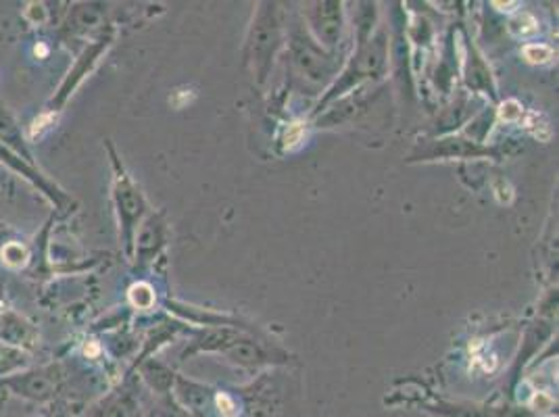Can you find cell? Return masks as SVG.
<instances>
[{"instance_id": "8", "label": "cell", "mask_w": 559, "mask_h": 417, "mask_svg": "<svg viewBox=\"0 0 559 417\" xmlns=\"http://www.w3.org/2000/svg\"><path fill=\"white\" fill-rule=\"evenodd\" d=\"M222 355H226L230 361L242 366V368H259V366H270V364H280V361L290 359L288 353L280 350L278 347H267L255 338L247 336L245 332Z\"/></svg>"}, {"instance_id": "4", "label": "cell", "mask_w": 559, "mask_h": 417, "mask_svg": "<svg viewBox=\"0 0 559 417\" xmlns=\"http://www.w3.org/2000/svg\"><path fill=\"white\" fill-rule=\"evenodd\" d=\"M286 40L290 65L304 82L322 88L334 82V75L338 73L336 52H328L326 48L320 47L299 22L286 27Z\"/></svg>"}, {"instance_id": "19", "label": "cell", "mask_w": 559, "mask_h": 417, "mask_svg": "<svg viewBox=\"0 0 559 417\" xmlns=\"http://www.w3.org/2000/svg\"><path fill=\"white\" fill-rule=\"evenodd\" d=\"M2 263L7 265V267H13V270H17V267H24L25 263H27V249H25L24 245H20V242H9V245H4V249H2Z\"/></svg>"}, {"instance_id": "3", "label": "cell", "mask_w": 559, "mask_h": 417, "mask_svg": "<svg viewBox=\"0 0 559 417\" xmlns=\"http://www.w3.org/2000/svg\"><path fill=\"white\" fill-rule=\"evenodd\" d=\"M105 144H107V151L111 155V165H114V205H116L117 224H119V238H121L126 255L132 259L134 236H136L142 219L148 215V205H146V199H144L140 186L126 171L123 163L117 159L116 148L111 146V142L107 140Z\"/></svg>"}, {"instance_id": "13", "label": "cell", "mask_w": 559, "mask_h": 417, "mask_svg": "<svg viewBox=\"0 0 559 417\" xmlns=\"http://www.w3.org/2000/svg\"><path fill=\"white\" fill-rule=\"evenodd\" d=\"M86 417H136V401L128 391H117L93 405Z\"/></svg>"}, {"instance_id": "15", "label": "cell", "mask_w": 559, "mask_h": 417, "mask_svg": "<svg viewBox=\"0 0 559 417\" xmlns=\"http://www.w3.org/2000/svg\"><path fill=\"white\" fill-rule=\"evenodd\" d=\"M466 82L469 88L485 91V93L495 96V86H492L489 68L485 65L483 57L476 50H472V57L467 61Z\"/></svg>"}, {"instance_id": "2", "label": "cell", "mask_w": 559, "mask_h": 417, "mask_svg": "<svg viewBox=\"0 0 559 417\" xmlns=\"http://www.w3.org/2000/svg\"><path fill=\"white\" fill-rule=\"evenodd\" d=\"M389 70V38L384 32H378L368 43L359 45L357 52L347 61V65L338 73V78L328 86L326 94L320 98L316 114L324 111V107L336 98L361 86L364 82H376L384 78Z\"/></svg>"}, {"instance_id": "18", "label": "cell", "mask_w": 559, "mask_h": 417, "mask_svg": "<svg viewBox=\"0 0 559 417\" xmlns=\"http://www.w3.org/2000/svg\"><path fill=\"white\" fill-rule=\"evenodd\" d=\"M155 301H157V297H155V290H153L151 284L139 282V284H134V286L130 288V302H132L136 309H142V311L153 309Z\"/></svg>"}, {"instance_id": "1", "label": "cell", "mask_w": 559, "mask_h": 417, "mask_svg": "<svg viewBox=\"0 0 559 417\" xmlns=\"http://www.w3.org/2000/svg\"><path fill=\"white\" fill-rule=\"evenodd\" d=\"M286 45V22L278 2H259L253 24L245 45V61L255 78L257 86H263L272 73L280 50Z\"/></svg>"}, {"instance_id": "22", "label": "cell", "mask_w": 559, "mask_h": 417, "mask_svg": "<svg viewBox=\"0 0 559 417\" xmlns=\"http://www.w3.org/2000/svg\"><path fill=\"white\" fill-rule=\"evenodd\" d=\"M40 417H50V416H40Z\"/></svg>"}, {"instance_id": "7", "label": "cell", "mask_w": 559, "mask_h": 417, "mask_svg": "<svg viewBox=\"0 0 559 417\" xmlns=\"http://www.w3.org/2000/svg\"><path fill=\"white\" fill-rule=\"evenodd\" d=\"M165 242H167V222H165L164 211L148 213L142 219L134 236L132 259L136 261V265L144 267L164 251Z\"/></svg>"}, {"instance_id": "9", "label": "cell", "mask_w": 559, "mask_h": 417, "mask_svg": "<svg viewBox=\"0 0 559 417\" xmlns=\"http://www.w3.org/2000/svg\"><path fill=\"white\" fill-rule=\"evenodd\" d=\"M36 341H38V332L25 318L11 309L0 311V343L2 345L25 353V348L34 347Z\"/></svg>"}, {"instance_id": "14", "label": "cell", "mask_w": 559, "mask_h": 417, "mask_svg": "<svg viewBox=\"0 0 559 417\" xmlns=\"http://www.w3.org/2000/svg\"><path fill=\"white\" fill-rule=\"evenodd\" d=\"M489 148H483L478 142H469L466 139H449L439 142V146L424 151L421 162L426 159H437V157H483L489 155Z\"/></svg>"}, {"instance_id": "6", "label": "cell", "mask_w": 559, "mask_h": 417, "mask_svg": "<svg viewBox=\"0 0 559 417\" xmlns=\"http://www.w3.org/2000/svg\"><path fill=\"white\" fill-rule=\"evenodd\" d=\"M61 380H63V373L55 364H50V366L34 368V370L13 371V373L0 378V386L25 401L47 403L59 393Z\"/></svg>"}, {"instance_id": "16", "label": "cell", "mask_w": 559, "mask_h": 417, "mask_svg": "<svg viewBox=\"0 0 559 417\" xmlns=\"http://www.w3.org/2000/svg\"><path fill=\"white\" fill-rule=\"evenodd\" d=\"M142 378L148 382V386L153 391H157L159 394H167L174 386V380H176V373L167 370L162 364L157 361H146L142 366Z\"/></svg>"}, {"instance_id": "12", "label": "cell", "mask_w": 559, "mask_h": 417, "mask_svg": "<svg viewBox=\"0 0 559 417\" xmlns=\"http://www.w3.org/2000/svg\"><path fill=\"white\" fill-rule=\"evenodd\" d=\"M174 389H176L178 398L182 401V405H185L187 409H192L194 414H201V416L207 414V409L211 407V401H213V394H211L207 386L197 384V382L187 380V378H182V376H176Z\"/></svg>"}, {"instance_id": "21", "label": "cell", "mask_w": 559, "mask_h": 417, "mask_svg": "<svg viewBox=\"0 0 559 417\" xmlns=\"http://www.w3.org/2000/svg\"><path fill=\"white\" fill-rule=\"evenodd\" d=\"M503 107H506V109H510L508 114H503V117H506V119H515V117L522 116V109H520V105H518L515 100H510V103H506Z\"/></svg>"}, {"instance_id": "11", "label": "cell", "mask_w": 559, "mask_h": 417, "mask_svg": "<svg viewBox=\"0 0 559 417\" xmlns=\"http://www.w3.org/2000/svg\"><path fill=\"white\" fill-rule=\"evenodd\" d=\"M0 146L4 151L13 153L15 157H20L22 162L32 165V155H29L24 132H22L17 119L13 117V114L2 103H0Z\"/></svg>"}, {"instance_id": "17", "label": "cell", "mask_w": 559, "mask_h": 417, "mask_svg": "<svg viewBox=\"0 0 559 417\" xmlns=\"http://www.w3.org/2000/svg\"><path fill=\"white\" fill-rule=\"evenodd\" d=\"M25 364H27V355L24 350L7 347L0 343V373L2 376H9V373L24 368Z\"/></svg>"}, {"instance_id": "10", "label": "cell", "mask_w": 559, "mask_h": 417, "mask_svg": "<svg viewBox=\"0 0 559 417\" xmlns=\"http://www.w3.org/2000/svg\"><path fill=\"white\" fill-rule=\"evenodd\" d=\"M105 17H107V7L98 2H82L75 4L70 11L68 20V32L75 36H86L98 29H105Z\"/></svg>"}, {"instance_id": "5", "label": "cell", "mask_w": 559, "mask_h": 417, "mask_svg": "<svg viewBox=\"0 0 559 417\" xmlns=\"http://www.w3.org/2000/svg\"><path fill=\"white\" fill-rule=\"evenodd\" d=\"M307 32L328 52H336L345 29V4L338 0L309 2L304 9Z\"/></svg>"}, {"instance_id": "20", "label": "cell", "mask_w": 559, "mask_h": 417, "mask_svg": "<svg viewBox=\"0 0 559 417\" xmlns=\"http://www.w3.org/2000/svg\"><path fill=\"white\" fill-rule=\"evenodd\" d=\"M524 57L528 63H535V65H543V63H549L554 59V50L545 45H528L524 47Z\"/></svg>"}]
</instances>
